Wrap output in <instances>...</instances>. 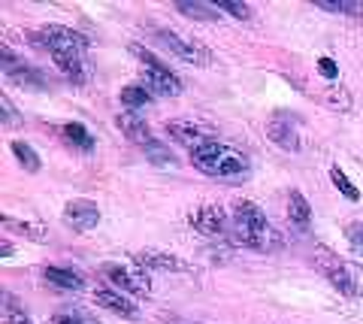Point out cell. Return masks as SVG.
Wrapping results in <instances>:
<instances>
[{
  "instance_id": "obj_1",
  "label": "cell",
  "mask_w": 363,
  "mask_h": 324,
  "mask_svg": "<svg viewBox=\"0 0 363 324\" xmlns=\"http://www.w3.org/2000/svg\"><path fill=\"white\" fill-rule=\"evenodd\" d=\"M191 164H194L200 173L215 176V179H227V182H242V179L252 176L248 155L227 146V143H218V140H209V143H203V146L191 149Z\"/></svg>"
},
{
  "instance_id": "obj_2",
  "label": "cell",
  "mask_w": 363,
  "mask_h": 324,
  "mask_svg": "<svg viewBox=\"0 0 363 324\" xmlns=\"http://www.w3.org/2000/svg\"><path fill=\"white\" fill-rule=\"evenodd\" d=\"M233 233L242 245L255 252H279L285 245L281 233L269 225L267 212L252 200H236L233 203Z\"/></svg>"
},
{
  "instance_id": "obj_3",
  "label": "cell",
  "mask_w": 363,
  "mask_h": 324,
  "mask_svg": "<svg viewBox=\"0 0 363 324\" xmlns=\"http://www.w3.org/2000/svg\"><path fill=\"white\" fill-rule=\"evenodd\" d=\"M30 43H37V46H45L52 55H55V52H76V55H85V49H88V40L82 37V33L73 30V28H64V25H45L40 33H30Z\"/></svg>"
},
{
  "instance_id": "obj_4",
  "label": "cell",
  "mask_w": 363,
  "mask_h": 324,
  "mask_svg": "<svg viewBox=\"0 0 363 324\" xmlns=\"http://www.w3.org/2000/svg\"><path fill=\"white\" fill-rule=\"evenodd\" d=\"M104 276L124 294H136V297H149L152 282H149V270L143 267H124V264H104Z\"/></svg>"
},
{
  "instance_id": "obj_5",
  "label": "cell",
  "mask_w": 363,
  "mask_h": 324,
  "mask_svg": "<svg viewBox=\"0 0 363 324\" xmlns=\"http://www.w3.org/2000/svg\"><path fill=\"white\" fill-rule=\"evenodd\" d=\"M318 267H321L324 279L336 288L339 294L357 297V291H360L357 276H354V270H351V267H348L342 258H336V255H330V252H321V255H318Z\"/></svg>"
},
{
  "instance_id": "obj_6",
  "label": "cell",
  "mask_w": 363,
  "mask_h": 324,
  "mask_svg": "<svg viewBox=\"0 0 363 324\" xmlns=\"http://www.w3.org/2000/svg\"><path fill=\"white\" fill-rule=\"evenodd\" d=\"M191 225L194 230H200L203 237H221V240H230L233 233V218H227L224 206H200L197 212H191Z\"/></svg>"
},
{
  "instance_id": "obj_7",
  "label": "cell",
  "mask_w": 363,
  "mask_h": 324,
  "mask_svg": "<svg viewBox=\"0 0 363 324\" xmlns=\"http://www.w3.org/2000/svg\"><path fill=\"white\" fill-rule=\"evenodd\" d=\"M155 40L161 43L164 49L173 52L176 58L188 61V64H212V61H215V58H212V52L203 46V43H197V40H182L179 33H169V30H157V33H155Z\"/></svg>"
},
{
  "instance_id": "obj_8",
  "label": "cell",
  "mask_w": 363,
  "mask_h": 324,
  "mask_svg": "<svg viewBox=\"0 0 363 324\" xmlns=\"http://www.w3.org/2000/svg\"><path fill=\"white\" fill-rule=\"evenodd\" d=\"M167 137L179 143V146H188V149H197L203 143L215 140V133L209 125H203V121H194V118H173L167 121Z\"/></svg>"
},
{
  "instance_id": "obj_9",
  "label": "cell",
  "mask_w": 363,
  "mask_h": 324,
  "mask_svg": "<svg viewBox=\"0 0 363 324\" xmlns=\"http://www.w3.org/2000/svg\"><path fill=\"white\" fill-rule=\"evenodd\" d=\"M143 85L149 88L152 94H161V97H176V94H182L179 76L169 70L167 64H161V67H143Z\"/></svg>"
},
{
  "instance_id": "obj_10",
  "label": "cell",
  "mask_w": 363,
  "mask_h": 324,
  "mask_svg": "<svg viewBox=\"0 0 363 324\" xmlns=\"http://www.w3.org/2000/svg\"><path fill=\"white\" fill-rule=\"evenodd\" d=\"M136 267L143 270H157V273H191V264L179 255H169V252H136L133 255Z\"/></svg>"
},
{
  "instance_id": "obj_11",
  "label": "cell",
  "mask_w": 363,
  "mask_h": 324,
  "mask_svg": "<svg viewBox=\"0 0 363 324\" xmlns=\"http://www.w3.org/2000/svg\"><path fill=\"white\" fill-rule=\"evenodd\" d=\"M267 137L285 152H300V133H297V125H291L288 113H276L267 121Z\"/></svg>"
},
{
  "instance_id": "obj_12",
  "label": "cell",
  "mask_w": 363,
  "mask_h": 324,
  "mask_svg": "<svg viewBox=\"0 0 363 324\" xmlns=\"http://www.w3.org/2000/svg\"><path fill=\"white\" fill-rule=\"evenodd\" d=\"M64 221L73 230H94L100 225V209L91 200H70L64 206Z\"/></svg>"
},
{
  "instance_id": "obj_13",
  "label": "cell",
  "mask_w": 363,
  "mask_h": 324,
  "mask_svg": "<svg viewBox=\"0 0 363 324\" xmlns=\"http://www.w3.org/2000/svg\"><path fill=\"white\" fill-rule=\"evenodd\" d=\"M94 297H97V303L104 306V309L116 312V315H121V318H130V321L140 318V306H136L133 300L124 297L121 291H112V288H100Z\"/></svg>"
},
{
  "instance_id": "obj_14",
  "label": "cell",
  "mask_w": 363,
  "mask_h": 324,
  "mask_svg": "<svg viewBox=\"0 0 363 324\" xmlns=\"http://www.w3.org/2000/svg\"><path fill=\"white\" fill-rule=\"evenodd\" d=\"M55 67L73 82H85L88 79V67H85V55H76V52H55L52 55Z\"/></svg>"
},
{
  "instance_id": "obj_15",
  "label": "cell",
  "mask_w": 363,
  "mask_h": 324,
  "mask_svg": "<svg viewBox=\"0 0 363 324\" xmlns=\"http://www.w3.org/2000/svg\"><path fill=\"white\" fill-rule=\"evenodd\" d=\"M43 276H45V282L61 288V291H82L85 288V276L76 270H67V267H45Z\"/></svg>"
},
{
  "instance_id": "obj_16",
  "label": "cell",
  "mask_w": 363,
  "mask_h": 324,
  "mask_svg": "<svg viewBox=\"0 0 363 324\" xmlns=\"http://www.w3.org/2000/svg\"><path fill=\"white\" fill-rule=\"evenodd\" d=\"M116 125H118V130L124 133V137L133 140V143H140V146H145V143L155 140V137H152V128L145 125V121L136 116V113H121V116L116 118Z\"/></svg>"
},
{
  "instance_id": "obj_17",
  "label": "cell",
  "mask_w": 363,
  "mask_h": 324,
  "mask_svg": "<svg viewBox=\"0 0 363 324\" xmlns=\"http://www.w3.org/2000/svg\"><path fill=\"white\" fill-rule=\"evenodd\" d=\"M6 79L13 85H21V88H45L49 85V79H45V73L40 70V67H30L21 61L18 67H13V70H6Z\"/></svg>"
},
{
  "instance_id": "obj_18",
  "label": "cell",
  "mask_w": 363,
  "mask_h": 324,
  "mask_svg": "<svg viewBox=\"0 0 363 324\" xmlns=\"http://www.w3.org/2000/svg\"><path fill=\"white\" fill-rule=\"evenodd\" d=\"M288 218H291V225L297 230H309L312 228V206H309V200L303 197V191H291Z\"/></svg>"
},
{
  "instance_id": "obj_19",
  "label": "cell",
  "mask_w": 363,
  "mask_h": 324,
  "mask_svg": "<svg viewBox=\"0 0 363 324\" xmlns=\"http://www.w3.org/2000/svg\"><path fill=\"white\" fill-rule=\"evenodd\" d=\"M64 137L73 143V149H82V152H94V137L88 133V128L82 125V121H67L64 125Z\"/></svg>"
},
{
  "instance_id": "obj_20",
  "label": "cell",
  "mask_w": 363,
  "mask_h": 324,
  "mask_svg": "<svg viewBox=\"0 0 363 324\" xmlns=\"http://www.w3.org/2000/svg\"><path fill=\"white\" fill-rule=\"evenodd\" d=\"M176 9H179L182 16L194 18V21H218V9L206 6V4H191V0H179Z\"/></svg>"
},
{
  "instance_id": "obj_21",
  "label": "cell",
  "mask_w": 363,
  "mask_h": 324,
  "mask_svg": "<svg viewBox=\"0 0 363 324\" xmlns=\"http://www.w3.org/2000/svg\"><path fill=\"white\" fill-rule=\"evenodd\" d=\"M118 100H121L124 106H130V113H133V109L152 104V91H149L145 85H124L121 94H118Z\"/></svg>"
},
{
  "instance_id": "obj_22",
  "label": "cell",
  "mask_w": 363,
  "mask_h": 324,
  "mask_svg": "<svg viewBox=\"0 0 363 324\" xmlns=\"http://www.w3.org/2000/svg\"><path fill=\"white\" fill-rule=\"evenodd\" d=\"M143 152H145V158H149L152 164H157V167H179V158L164 146V143H157V140L145 143Z\"/></svg>"
},
{
  "instance_id": "obj_23",
  "label": "cell",
  "mask_w": 363,
  "mask_h": 324,
  "mask_svg": "<svg viewBox=\"0 0 363 324\" xmlns=\"http://www.w3.org/2000/svg\"><path fill=\"white\" fill-rule=\"evenodd\" d=\"M9 149H13V155H16V161L21 164V167H25V170L28 173H40V155L37 152H33V146H28V143H21V140H16L13 143V146H9Z\"/></svg>"
},
{
  "instance_id": "obj_24",
  "label": "cell",
  "mask_w": 363,
  "mask_h": 324,
  "mask_svg": "<svg viewBox=\"0 0 363 324\" xmlns=\"http://www.w3.org/2000/svg\"><path fill=\"white\" fill-rule=\"evenodd\" d=\"M4 324H33L30 315L25 312V306L16 300V294H4Z\"/></svg>"
},
{
  "instance_id": "obj_25",
  "label": "cell",
  "mask_w": 363,
  "mask_h": 324,
  "mask_svg": "<svg viewBox=\"0 0 363 324\" xmlns=\"http://www.w3.org/2000/svg\"><path fill=\"white\" fill-rule=\"evenodd\" d=\"M330 182L339 188V194L342 197H348L351 203H357L360 200V191H357V185L351 182V179L345 176V170H339V167H330Z\"/></svg>"
},
{
  "instance_id": "obj_26",
  "label": "cell",
  "mask_w": 363,
  "mask_h": 324,
  "mask_svg": "<svg viewBox=\"0 0 363 324\" xmlns=\"http://www.w3.org/2000/svg\"><path fill=\"white\" fill-rule=\"evenodd\" d=\"M318 6L327 13H342V16H363L360 0H318Z\"/></svg>"
},
{
  "instance_id": "obj_27",
  "label": "cell",
  "mask_w": 363,
  "mask_h": 324,
  "mask_svg": "<svg viewBox=\"0 0 363 324\" xmlns=\"http://www.w3.org/2000/svg\"><path fill=\"white\" fill-rule=\"evenodd\" d=\"M52 324H100V321L82 309H61L58 315L52 318Z\"/></svg>"
},
{
  "instance_id": "obj_28",
  "label": "cell",
  "mask_w": 363,
  "mask_h": 324,
  "mask_svg": "<svg viewBox=\"0 0 363 324\" xmlns=\"http://www.w3.org/2000/svg\"><path fill=\"white\" fill-rule=\"evenodd\" d=\"M215 9H218V13L233 16V18H240V21L252 18V9H248L245 4H240V0H215Z\"/></svg>"
},
{
  "instance_id": "obj_29",
  "label": "cell",
  "mask_w": 363,
  "mask_h": 324,
  "mask_svg": "<svg viewBox=\"0 0 363 324\" xmlns=\"http://www.w3.org/2000/svg\"><path fill=\"white\" fill-rule=\"evenodd\" d=\"M4 225H6L9 230L25 233V237H33V240H40V237H43V228H40V225H33V221H16V218L4 216Z\"/></svg>"
},
{
  "instance_id": "obj_30",
  "label": "cell",
  "mask_w": 363,
  "mask_h": 324,
  "mask_svg": "<svg viewBox=\"0 0 363 324\" xmlns=\"http://www.w3.org/2000/svg\"><path fill=\"white\" fill-rule=\"evenodd\" d=\"M345 240L354 249V255H363V221H354V225L345 228Z\"/></svg>"
},
{
  "instance_id": "obj_31",
  "label": "cell",
  "mask_w": 363,
  "mask_h": 324,
  "mask_svg": "<svg viewBox=\"0 0 363 324\" xmlns=\"http://www.w3.org/2000/svg\"><path fill=\"white\" fill-rule=\"evenodd\" d=\"M0 113H4V125L6 128H18V113L9 104V97H0Z\"/></svg>"
},
{
  "instance_id": "obj_32",
  "label": "cell",
  "mask_w": 363,
  "mask_h": 324,
  "mask_svg": "<svg viewBox=\"0 0 363 324\" xmlns=\"http://www.w3.org/2000/svg\"><path fill=\"white\" fill-rule=\"evenodd\" d=\"M318 70H321L327 79H336V76H339V67H336L333 58H321V61H318Z\"/></svg>"
},
{
  "instance_id": "obj_33",
  "label": "cell",
  "mask_w": 363,
  "mask_h": 324,
  "mask_svg": "<svg viewBox=\"0 0 363 324\" xmlns=\"http://www.w3.org/2000/svg\"><path fill=\"white\" fill-rule=\"evenodd\" d=\"M0 255H4V258H9V255H13V245L4 242V249H0Z\"/></svg>"
},
{
  "instance_id": "obj_34",
  "label": "cell",
  "mask_w": 363,
  "mask_h": 324,
  "mask_svg": "<svg viewBox=\"0 0 363 324\" xmlns=\"http://www.w3.org/2000/svg\"><path fill=\"white\" fill-rule=\"evenodd\" d=\"M167 324H194V321H167Z\"/></svg>"
}]
</instances>
